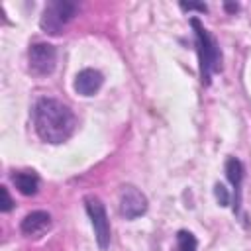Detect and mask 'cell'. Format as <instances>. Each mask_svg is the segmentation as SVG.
Listing matches in <instances>:
<instances>
[{
  "mask_svg": "<svg viewBox=\"0 0 251 251\" xmlns=\"http://www.w3.org/2000/svg\"><path fill=\"white\" fill-rule=\"evenodd\" d=\"M31 118H33L35 133L45 143H53V145L63 143L76 129L75 112L57 98H47V96L39 98L33 104Z\"/></svg>",
  "mask_w": 251,
  "mask_h": 251,
  "instance_id": "6da1fadb",
  "label": "cell"
},
{
  "mask_svg": "<svg viewBox=\"0 0 251 251\" xmlns=\"http://www.w3.org/2000/svg\"><path fill=\"white\" fill-rule=\"evenodd\" d=\"M194 31V47L198 55V75L202 86H210L212 76L222 71V49L216 41V37L204 27V24L198 18L188 20Z\"/></svg>",
  "mask_w": 251,
  "mask_h": 251,
  "instance_id": "7a4b0ae2",
  "label": "cell"
},
{
  "mask_svg": "<svg viewBox=\"0 0 251 251\" xmlns=\"http://www.w3.org/2000/svg\"><path fill=\"white\" fill-rule=\"evenodd\" d=\"M78 4L71 0H51L45 4L43 14L39 18V25L49 35H61L67 24L76 16Z\"/></svg>",
  "mask_w": 251,
  "mask_h": 251,
  "instance_id": "3957f363",
  "label": "cell"
},
{
  "mask_svg": "<svg viewBox=\"0 0 251 251\" xmlns=\"http://www.w3.org/2000/svg\"><path fill=\"white\" fill-rule=\"evenodd\" d=\"M84 202V210L90 218V224L94 227V237L96 243L100 247V251H106L110 245V237H112V229H110V220L106 214V206L104 202L96 196V194H86L82 198Z\"/></svg>",
  "mask_w": 251,
  "mask_h": 251,
  "instance_id": "277c9868",
  "label": "cell"
},
{
  "mask_svg": "<svg viewBox=\"0 0 251 251\" xmlns=\"http://www.w3.org/2000/svg\"><path fill=\"white\" fill-rule=\"evenodd\" d=\"M27 67L35 76H47L57 67V47L47 41H37L27 49Z\"/></svg>",
  "mask_w": 251,
  "mask_h": 251,
  "instance_id": "5b68a950",
  "label": "cell"
},
{
  "mask_svg": "<svg viewBox=\"0 0 251 251\" xmlns=\"http://www.w3.org/2000/svg\"><path fill=\"white\" fill-rule=\"evenodd\" d=\"M149 208V202H147V196L131 186V184H126L122 186L120 190V214L126 218V220H137L139 216H143Z\"/></svg>",
  "mask_w": 251,
  "mask_h": 251,
  "instance_id": "8992f818",
  "label": "cell"
},
{
  "mask_svg": "<svg viewBox=\"0 0 251 251\" xmlns=\"http://www.w3.org/2000/svg\"><path fill=\"white\" fill-rule=\"evenodd\" d=\"M226 176L229 180V184L233 186V194H231V210L235 216L241 214V184H243V176H245V169L243 163L237 157H227L226 165H224Z\"/></svg>",
  "mask_w": 251,
  "mask_h": 251,
  "instance_id": "52a82bcc",
  "label": "cell"
},
{
  "mask_svg": "<svg viewBox=\"0 0 251 251\" xmlns=\"http://www.w3.org/2000/svg\"><path fill=\"white\" fill-rule=\"evenodd\" d=\"M49 227H51V214L45 210H33L29 214H25L20 224V231L25 237H37V235L45 233Z\"/></svg>",
  "mask_w": 251,
  "mask_h": 251,
  "instance_id": "ba28073f",
  "label": "cell"
},
{
  "mask_svg": "<svg viewBox=\"0 0 251 251\" xmlns=\"http://www.w3.org/2000/svg\"><path fill=\"white\" fill-rule=\"evenodd\" d=\"M104 84V75L98 69H82L75 76V90L80 96H94Z\"/></svg>",
  "mask_w": 251,
  "mask_h": 251,
  "instance_id": "9c48e42d",
  "label": "cell"
},
{
  "mask_svg": "<svg viewBox=\"0 0 251 251\" xmlns=\"http://www.w3.org/2000/svg\"><path fill=\"white\" fill-rule=\"evenodd\" d=\"M12 182L18 188V192L24 196H33L39 190V176L35 171H14Z\"/></svg>",
  "mask_w": 251,
  "mask_h": 251,
  "instance_id": "30bf717a",
  "label": "cell"
},
{
  "mask_svg": "<svg viewBox=\"0 0 251 251\" xmlns=\"http://www.w3.org/2000/svg\"><path fill=\"white\" fill-rule=\"evenodd\" d=\"M198 241L192 231L188 229H178L176 231V251H196Z\"/></svg>",
  "mask_w": 251,
  "mask_h": 251,
  "instance_id": "8fae6325",
  "label": "cell"
},
{
  "mask_svg": "<svg viewBox=\"0 0 251 251\" xmlns=\"http://www.w3.org/2000/svg\"><path fill=\"white\" fill-rule=\"evenodd\" d=\"M214 196H216L218 204L224 206V208L231 204V194L227 192V188H226L222 182H216V184H214Z\"/></svg>",
  "mask_w": 251,
  "mask_h": 251,
  "instance_id": "7c38bea8",
  "label": "cell"
},
{
  "mask_svg": "<svg viewBox=\"0 0 251 251\" xmlns=\"http://www.w3.org/2000/svg\"><path fill=\"white\" fill-rule=\"evenodd\" d=\"M0 194H2V202H0V212H10L12 208H14V200H12V196H10V190H8V186L6 184H2L0 186Z\"/></svg>",
  "mask_w": 251,
  "mask_h": 251,
  "instance_id": "4fadbf2b",
  "label": "cell"
},
{
  "mask_svg": "<svg viewBox=\"0 0 251 251\" xmlns=\"http://www.w3.org/2000/svg\"><path fill=\"white\" fill-rule=\"evenodd\" d=\"M178 6H180V10H184V12H192V10H196V12H200V14L208 12V6H206L204 2H178Z\"/></svg>",
  "mask_w": 251,
  "mask_h": 251,
  "instance_id": "5bb4252c",
  "label": "cell"
},
{
  "mask_svg": "<svg viewBox=\"0 0 251 251\" xmlns=\"http://www.w3.org/2000/svg\"><path fill=\"white\" fill-rule=\"evenodd\" d=\"M224 10L227 14H235V12H239V4L237 2H224Z\"/></svg>",
  "mask_w": 251,
  "mask_h": 251,
  "instance_id": "9a60e30c",
  "label": "cell"
}]
</instances>
